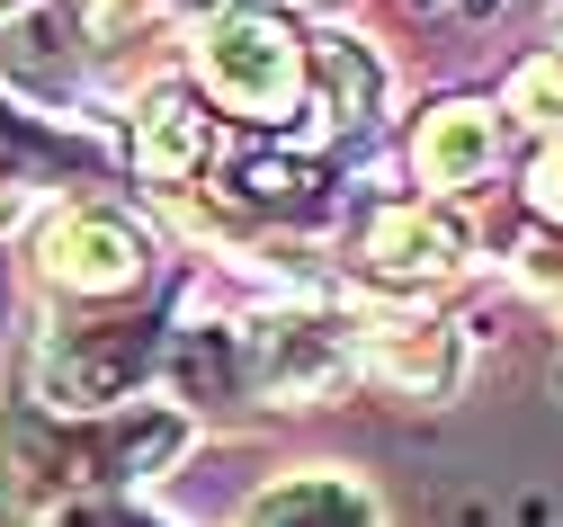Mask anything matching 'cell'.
Masks as SVG:
<instances>
[{
  "label": "cell",
  "mask_w": 563,
  "mask_h": 527,
  "mask_svg": "<svg viewBox=\"0 0 563 527\" xmlns=\"http://www.w3.org/2000/svg\"><path fill=\"white\" fill-rule=\"evenodd\" d=\"M162 366V331L153 322H99V331H54L36 349V403L45 411H125V394Z\"/></svg>",
  "instance_id": "cell-2"
},
{
  "label": "cell",
  "mask_w": 563,
  "mask_h": 527,
  "mask_svg": "<svg viewBox=\"0 0 563 527\" xmlns=\"http://www.w3.org/2000/svg\"><path fill=\"white\" fill-rule=\"evenodd\" d=\"M188 81L233 108L242 125H287L305 81H313V36H296L277 10L242 0V10H206L188 28Z\"/></svg>",
  "instance_id": "cell-1"
},
{
  "label": "cell",
  "mask_w": 563,
  "mask_h": 527,
  "mask_svg": "<svg viewBox=\"0 0 563 527\" xmlns=\"http://www.w3.org/2000/svg\"><path fill=\"white\" fill-rule=\"evenodd\" d=\"M242 527H376V501L349 483V474H287V483H268L260 501H251V518Z\"/></svg>",
  "instance_id": "cell-9"
},
{
  "label": "cell",
  "mask_w": 563,
  "mask_h": 527,
  "mask_svg": "<svg viewBox=\"0 0 563 527\" xmlns=\"http://www.w3.org/2000/svg\"><path fill=\"white\" fill-rule=\"evenodd\" d=\"M313 72H322V125L331 134H358V125H376V99H385V72H376V54L358 45V36H313Z\"/></svg>",
  "instance_id": "cell-10"
},
{
  "label": "cell",
  "mask_w": 563,
  "mask_h": 527,
  "mask_svg": "<svg viewBox=\"0 0 563 527\" xmlns=\"http://www.w3.org/2000/svg\"><path fill=\"white\" fill-rule=\"evenodd\" d=\"M36 268H45V286H63V295H81V305H99V295H134V286L153 277V242L134 233L125 215L81 206V215H54V223H45Z\"/></svg>",
  "instance_id": "cell-4"
},
{
  "label": "cell",
  "mask_w": 563,
  "mask_h": 527,
  "mask_svg": "<svg viewBox=\"0 0 563 527\" xmlns=\"http://www.w3.org/2000/svg\"><path fill=\"white\" fill-rule=\"evenodd\" d=\"M358 375H376L394 394H448L456 340L439 322H358Z\"/></svg>",
  "instance_id": "cell-8"
},
{
  "label": "cell",
  "mask_w": 563,
  "mask_h": 527,
  "mask_svg": "<svg viewBox=\"0 0 563 527\" xmlns=\"http://www.w3.org/2000/svg\"><path fill=\"white\" fill-rule=\"evenodd\" d=\"M465 268V223L439 215V197H394L358 223V277L411 295V286H439Z\"/></svg>",
  "instance_id": "cell-5"
},
{
  "label": "cell",
  "mask_w": 563,
  "mask_h": 527,
  "mask_svg": "<svg viewBox=\"0 0 563 527\" xmlns=\"http://www.w3.org/2000/svg\"><path fill=\"white\" fill-rule=\"evenodd\" d=\"M233 179H242V197H251V206H277V215H296V206H313V197L331 188V171H322V162H287V153H242V162H233Z\"/></svg>",
  "instance_id": "cell-11"
},
{
  "label": "cell",
  "mask_w": 563,
  "mask_h": 527,
  "mask_svg": "<svg viewBox=\"0 0 563 527\" xmlns=\"http://www.w3.org/2000/svg\"><path fill=\"white\" fill-rule=\"evenodd\" d=\"M216 153V125H206L197 90L188 81H162L144 90V108H134V171H144L153 188H188V171Z\"/></svg>",
  "instance_id": "cell-7"
},
{
  "label": "cell",
  "mask_w": 563,
  "mask_h": 527,
  "mask_svg": "<svg viewBox=\"0 0 563 527\" xmlns=\"http://www.w3.org/2000/svg\"><path fill=\"white\" fill-rule=\"evenodd\" d=\"M0 10H36V0H0Z\"/></svg>",
  "instance_id": "cell-14"
},
{
  "label": "cell",
  "mask_w": 563,
  "mask_h": 527,
  "mask_svg": "<svg viewBox=\"0 0 563 527\" xmlns=\"http://www.w3.org/2000/svg\"><path fill=\"white\" fill-rule=\"evenodd\" d=\"M492 162H501V117H492L483 99H439L430 117L411 125V179L420 188H474Z\"/></svg>",
  "instance_id": "cell-6"
},
{
  "label": "cell",
  "mask_w": 563,
  "mask_h": 527,
  "mask_svg": "<svg viewBox=\"0 0 563 527\" xmlns=\"http://www.w3.org/2000/svg\"><path fill=\"white\" fill-rule=\"evenodd\" d=\"M519 206H528L537 223H563V143H537V162H528V179H519Z\"/></svg>",
  "instance_id": "cell-13"
},
{
  "label": "cell",
  "mask_w": 563,
  "mask_h": 527,
  "mask_svg": "<svg viewBox=\"0 0 563 527\" xmlns=\"http://www.w3.org/2000/svg\"><path fill=\"white\" fill-rule=\"evenodd\" d=\"M251 340V394L268 403H322L358 375V322H331V314H268L242 331Z\"/></svg>",
  "instance_id": "cell-3"
},
{
  "label": "cell",
  "mask_w": 563,
  "mask_h": 527,
  "mask_svg": "<svg viewBox=\"0 0 563 527\" xmlns=\"http://www.w3.org/2000/svg\"><path fill=\"white\" fill-rule=\"evenodd\" d=\"M501 108L528 125V134H545V143H563V54H528L519 72H510V90H501Z\"/></svg>",
  "instance_id": "cell-12"
}]
</instances>
